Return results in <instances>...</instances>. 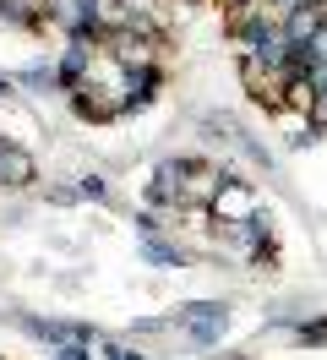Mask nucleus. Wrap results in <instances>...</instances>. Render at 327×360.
Listing matches in <instances>:
<instances>
[{"instance_id": "f257e3e1", "label": "nucleus", "mask_w": 327, "mask_h": 360, "mask_svg": "<svg viewBox=\"0 0 327 360\" xmlns=\"http://www.w3.org/2000/svg\"><path fill=\"white\" fill-rule=\"evenodd\" d=\"M245 60L273 66V71H289V60H295V44H289L283 22H267V27H257V33H245Z\"/></svg>"}, {"instance_id": "f03ea898", "label": "nucleus", "mask_w": 327, "mask_h": 360, "mask_svg": "<svg viewBox=\"0 0 327 360\" xmlns=\"http://www.w3.org/2000/svg\"><path fill=\"white\" fill-rule=\"evenodd\" d=\"M322 27H327V0H295V6H289V17H283L289 44H311Z\"/></svg>"}, {"instance_id": "7ed1b4c3", "label": "nucleus", "mask_w": 327, "mask_h": 360, "mask_svg": "<svg viewBox=\"0 0 327 360\" xmlns=\"http://www.w3.org/2000/svg\"><path fill=\"white\" fill-rule=\"evenodd\" d=\"M186 328H191V338L213 344V338H224V328H229V306H218V300H196V306H186Z\"/></svg>"}, {"instance_id": "20e7f679", "label": "nucleus", "mask_w": 327, "mask_h": 360, "mask_svg": "<svg viewBox=\"0 0 327 360\" xmlns=\"http://www.w3.org/2000/svg\"><path fill=\"white\" fill-rule=\"evenodd\" d=\"M109 44H115V60L120 66H153V44H148V33H136V27H115L109 33Z\"/></svg>"}, {"instance_id": "39448f33", "label": "nucleus", "mask_w": 327, "mask_h": 360, "mask_svg": "<svg viewBox=\"0 0 327 360\" xmlns=\"http://www.w3.org/2000/svg\"><path fill=\"white\" fill-rule=\"evenodd\" d=\"M0 180H6V186H27V180H33V158L22 153L11 136H0Z\"/></svg>"}, {"instance_id": "423d86ee", "label": "nucleus", "mask_w": 327, "mask_h": 360, "mask_svg": "<svg viewBox=\"0 0 327 360\" xmlns=\"http://www.w3.org/2000/svg\"><path fill=\"white\" fill-rule=\"evenodd\" d=\"M186 169H191V164H164V169L153 175L148 197H153V202H174V197L186 202V186H180V175H186Z\"/></svg>"}, {"instance_id": "0eeeda50", "label": "nucleus", "mask_w": 327, "mask_h": 360, "mask_svg": "<svg viewBox=\"0 0 327 360\" xmlns=\"http://www.w3.org/2000/svg\"><path fill=\"white\" fill-rule=\"evenodd\" d=\"M218 186H224L218 169H196V180H186V202H218Z\"/></svg>"}, {"instance_id": "6e6552de", "label": "nucleus", "mask_w": 327, "mask_h": 360, "mask_svg": "<svg viewBox=\"0 0 327 360\" xmlns=\"http://www.w3.org/2000/svg\"><path fill=\"white\" fill-rule=\"evenodd\" d=\"M273 22V11H267V0H240V11H235V27L240 33H257V27Z\"/></svg>"}, {"instance_id": "1a4fd4ad", "label": "nucleus", "mask_w": 327, "mask_h": 360, "mask_svg": "<svg viewBox=\"0 0 327 360\" xmlns=\"http://www.w3.org/2000/svg\"><path fill=\"white\" fill-rule=\"evenodd\" d=\"M82 71H87V49H82V39H77V44L65 49V60L55 66V82H60V88H71V82H77Z\"/></svg>"}, {"instance_id": "9d476101", "label": "nucleus", "mask_w": 327, "mask_h": 360, "mask_svg": "<svg viewBox=\"0 0 327 360\" xmlns=\"http://www.w3.org/2000/svg\"><path fill=\"white\" fill-rule=\"evenodd\" d=\"M289 66H327V27L311 44H295V60H289Z\"/></svg>"}, {"instance_id": "9b49d317", "label": "nucleus", "mask_w": 327, "mask_h": 360, "mask_svg": "<svg viewBox=\"0 0 327 360\" xmlns=\"http://www.w3.org/2000/svg\"><path fill=\"white\" fill-rule=\"evenodd\" d=\"M142 262H158V268H174L180 262V251L164 246V240H153V235H142Z\"/></svg>"}, {"instance_id": "f8f14e48", "label": "nucleus", "mask_w": 327, "mask_h": 360, "mask_svg": "<svg viewBox=\"0 0 327 360\" xmlns=\"http://www.w3.org/2000/svg\"><path fill=\"white\" fill-rule=\"evenodd\" d=\"M49 360H93V355H87V349H82V338H77V344H60V349H55Z\"/></svg>"}, {"instance_id": "ddd939ff", "label": "nucleus", "mask_w": 327, "mask_h": 360, "mask_svg": "<svg viewBox=\"0 0 327 360\" xmlns=\"http://www.w3.org/2000/svg\"><path fill=\"white\" fill-rule=\"evenodd\" d=\"M0 17H6V22H27V11H22V0H0Z\"/></svg>"}, {"instance_id": "4468645a", "label": "nucleus", "mask_w": 327, "mask_h": 360, "mask_svg": "<svg viewBox=\"0 0 327 360\" xmlns=\"http://www.w3.org/2000/svg\"><path fill=\"white\" fill-rule=\"evenodd\" d=\"M82 197H98V202H104V197H109V186H104L98 175H87V180H82Z\"/></svg>"}, {"instance_id": "2eb2a0df", "label": "nucleus", "mask_w": 327, "mask_h": 360, "mask_svg": "<svg viewBox=\"0 0 327 360\" xmlns=\"http://www.w3.org/2000/svg\"><path fill=\"white\" fill-rule=\"evenodd\" d=\"M311 120H316V126H322V131H327V93H322V98H316V104H311Z\"/></svg>"}, {"instance_id": "dca6fc26", "label": "nucleus", "mask_w": 327, "mask_h": 360, "mask_svg": "<svg viewBox=\"0 0 327 360\" xmlns=\"http://www.w3.org/2000/svg\"><path fill=\"white\" fill-rule=\"evenodd\" d=\"M109 360H142L136 349H109Z\"/></svg>"}, {"instance_id": "f3484780", "label": "nucleus", "mask_w": 327, "mask_h": 360, "mask_svg": "<svg viewBox=\"0 0 327 360\" xmlns=\"http://www.w3.org/2000/svg\"><path fill=\"white\" fill-rule=\"evenodd\" d=\"M235 6H240V0H235Z\"/></svg>"}]
</instances>
